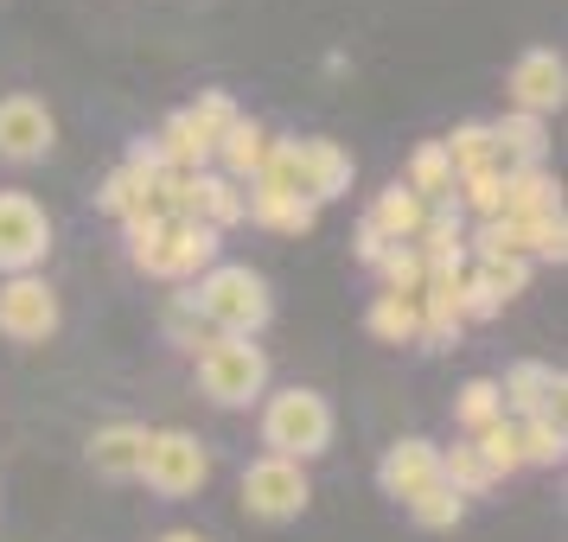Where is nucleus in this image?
Wrapping results in <instances>:
<instances>
[{
  "label": "nucleus",
  "instance_id": "f257e3e1",
  "mask_svg": "<svg viewBox=\"0 0 568 542\" xmlns=\"http://www.w3.org/2000/svg\"><path fill=\"white\" fill-rule=\"evenodd\" d=\"M122 236H129V262L154 282H199L217 262V231H205L199 217L134 211V217H122Z\"/></svg>",
  "mask_w": 568,
  "mask_h": 542
},
{
  "label": "nucleus",
  "instance_id": "f03ea898",
  "mask_svg": "<svg viewBox=\"0 0 568 542\" xmlns=\"http://www.w3.org/2000/svg\"><path fill=\"white\" fill-rule=\"evenodd\" d=\"M185 313L205 319L211 333L256 338L268 326V313H275V294H268V282L250 262H211L205 275L192 282V294H185Z\"/></svg>",
  "mask_w": 568,
  "mask_h": 542
},
{
  "label": "nucleus",
  "instance_id": "7ed1b4c3",
  "mask_svg": "<svg viewBox=\"0 0 568 542\" xmlns=\"http://www.w3.org/2000/svg\"><path fill=\"white\" fill-rule=\"evenodd\" d=\"M262 185H275V192H294V198H307V205H333L352 192V154L326 141V134H294V141H268V160H262Z\"/></svg>",
  "mask_w": 568,
  "mask_h": 542
},
{
  "label": "nucleus",
  "instance_id": "20e7f679",
  "mask_svg": "<svg viewBox=\"0 0 568 542\" xmlns=\"http://www.w3.org/2000/svg\"><path fill=\"white\" fill-rule=\"evenodd\" d=\"M333 434H338V415L320 389L294 384V389H275V396L262 402V447H268L275 460L307 466L333 447Z\"/></svg>",
  "mask_w": 568,
  "mask_h": 542
},
{
  "label": "nucleus",
  "instance_id": "39448f33",
  "mask_svg": "<svg viewBox=\"0 0 568 542\" xmlns=\"http://www.w3.org/2000/svg\"><path fill=\"white\" fill-rule=\"evenodd\" d=\"M199 389L217 409H250L268 389V351L256 338H236V333L199 338Z\"/></svg>",
  "mask_w": 568,
  "mask_h": 542
},
{
  "label": "nucleus",
  "instance_id": "423d86ee",
  "mask_svg": "<svg viewBox=\"0 0 568 542\" xmlns=\"http://www.w3.org/2000/svg\"><path fill=\"white\" fill-rule=\"evenodd\" d=\"M141 479L154 498H192V491L211 479V447L185 428H154L148 434V460H141Z\"/></svg>",
  "mask_w": 568,
  "mask_h": 542
},
{
  "label": "nucleus",
  "instance_id": "0eeeda50",
  "mask_svg": "<svg viewBox=\"0 0 568 542\" xmlns=\"http://www.w3.org/2000/svg\"><path fill=\"white\" fill-rule=\"evenodd\" d=\"M243 511L256 517V523H294V517L307 511V466H294V460H275V453H262V460L243 466Z\"/></svg>",
  "mask_w": 568,
  "mask_h": 542
},
{
  "label": "nucleus",
  "instance_id": "6e6552de",
  "mask_svg": "<svg viewBox=\"0 0 568 542\" xmlns=\"http://www.w3.org/2000/svg\"><path fill=\"white\" fill-rule=\"evenodd\" d=\"M52 256V217L32 192H0V275H39Z\"/></svg>",
  "mask_w": 568,
  "mask_h": 542
},
{
  "label": "nucleus",
  "instance_id": "1a4fd4ad",
  "mask_svg": "<svg viewBox=\"0 0 568 542\" xmlns=\"http://www.w3.org/2000/svg\"><path fill=\"white\" fill-rule=\"evenodd\" d=\"M58 287L45 275H7L0 282V338L7 345H45L58 333Z\"/></svg>",
  "mask_w": 568,
  "mask_h": 542
},
{
  "label": "nucleus",
  "instance_id": "9d476101",
  "mask_svg": "<svg viewBox=\"0 0 568 542\" xmlns=\"http://www.w3.org/2000/svg\"><path fill=\"white\" fill-rule=\"evenodd\" d=\"M505 90H511L517 115H537V122H549V115L568 103V64H562V52H556V45H530V52H517Z\"/></svg>",
  "mask_w": 568,
  "mask_h": 542
},
{
  "label": "nucleus",
  "instance_id": "9b49d317",
  "mask_svg": "<svg viewBox=\"0 0 568 542\" xmlns=\"http://www.w3.org/2000/svg\"><path fill=\"white\" fill-rule=\"evenodd\" d=\"M58 147V122L52 109L27 96V90H13V96H0V160L7 166H32V160H45Z\"/></svg>",
  "mask_w": 568,
  "mask_h": 542
},
{
  "label": "nucleus",
  "instance_id": "f8f14e48",
  "mask_svg": "<svg viewBox=\"0 0 568 542\" xmlns=\"http://www.w3.org/2000/svg\"><path fill=\"white\" fill-rule=\"evenodd\" d=\"M562 370L556 364H537V358H517L498 384V402L511 421H562Z\"/></svg>",
  "mask_w": 568,
  "mask_h": 542
},
{
  "label": "nucleus",
  "instance_id": "ddd939ff",
  "mask_svg": "<svg viewBox=\"0 0 568 542\" xmlns=\"http://www.w3.org/2000/svg\"><path fill=\"white\" fill-rule=\"evenodd\" d=\"M377 485H384V498H396V504H409L415 491L440 485V447L422 434H403L396 447H384V460H377Z\"/></svg>",
  "mask_w": 568,
  "mask_h": 542
},
{
  "label": "nucleus",
  "instance_id": "4468645a",
  "mask_svg": "<svg viewBox=\"0 0 568 542\" xmlns=\"http://www.w3.org/2000/svg\"><path fill=\"white\" fill-rule=\"evenodd\" d=\"M148 434L154 428H141V421H109L90 434V472L97 479H141V460H148Z\"/></svg>",
  "mask_w": 568,
  "mask_h": 542
},
{
  "label": "nucleus",
  "instance_id": "2eb2a0df",
  "mask_svg": "<svg viewBox=\"0 0 568 542\" xmlns=\"http://www.w3.org/2000/svg\"><path fill=\"white\" fill-rule=\"evenodd\" d=\"M491 129V166L498 173H524V166H542V154H549V129H542L537 115H498V122H486Z\"/></svg>",
  "mask_w": 568,
  "mask_h": 542
},
{
  "label": "nucleus",
  "instance_id": "dca6fc26",
  "mask_svg": "<svg viewBox=\"0 0 568 542\" xmlns=\"http://www.w3.org/2000/svg\"><path fill=\"white\" fill-rule=\"evenodd\" d=\"M409 249L428 262V268H466V211L454 205V198L428 205V224L415 231Z\"/></svg>",
  "mask_w": 568,
  "mask_h": 542
},
{
  "label": "nucleus",
  "instance_id": "f3484780",
  "mask_svg": "<svg viewBox=\"0 0 568 542\" xmlns=\"http://www.w3.org/2000/svg\"><path fill=\"white\" fill-rule=\"evenodd\" d=\"M243 217L250 224H262V231H282V236H301L320 224V205H307V198H294V192H275V185L250 180V192H243Z\"/></svg>",
  "mask_w": 568,
  "mask_h": 542
},
{
  "label": "nucleus",
  "instance_id": "a211bd4d",
  "mask_svg": "<svg viewBox=\"0 0 568 542\" xmlns=\"http://www.w3.org/2000/svg\"><path fill=\"white\" fill-rule=\"evenodd\" d=\"M262 160H268V129H262L256 115H236L231 129L217 134V154H211V166H217L224 180L250 185L262 173Z\"/></svg>",
  "mask_w": 568,
  "mask_h": 542
},
{
  "label": "nucleus",
  "instance_id": "6ab92c4d",
  "mask_svg": "<svg viewBox=\"0 0 568 542\" xmlns=\"http://www.w3.org/2000/svg\"><path fill=\"white\" fill-rule=\"evenodd\" d=\"M160 160H166V173H211V154H217V141H211L199 122H192V109H173L166 122H160Z\"/></svg>",
  "mask_w": 568,
  "mask_h": 542
},
{
  "label": "nucleus",
  "instance_id": "aec40b11",
  "mask_svg": "<svg viewBox=\"0 0 568 542\" xmlns=\"http://www.w3.org/2000/svg\"><path fill=\"white\" fill-rule=\"evenodd\" d=\"M549 211H562V185L549 180V166H524V173H505L498 185V217H549Z\"/></svg>",
  "mask_w": 568,
  "mask_h": 542
},
{
  "label": "nucleus",
  "instance_id": "412c9836",
  "mask_svg": "<svg viewBox=\"0 0 568 542\" xmlns=\"http://www.w3.org/2000/svg\"><path fill=\"white\" fill-rule=\"evenodd\" d=\"M371 224H377L389 243H415V231L428 224V205H422V198H415L403 180H396V185H384V192H377V205H371Z\"/></svg>",
  "mask_w": 568,
  "mask_h": 542
},
{
  "label": "nucleus",
  "instance_id": "4be33fe9",
  "mask_svg": "<svg viewBox=\"0 0 568 542\" xmlns=\"http://www.w3.org/2000/svg\"><path fill=\"white\" fill-rule=\"evenodd\" d=\"M154 180L160 173H141V166H115L103 185H97V205L109 211V217H134V211H154Z\"/></svg>",
  "mask_w": 568,
  "mask_h": 542
},
{
  "label": "nucleus",
  "instance_id": "5701e85b",
  "mask_svg": "<svg viewBox=\"0 0 568 542\" xmlns=\"http://www.w3.org/2000/svg\"><path fill=\"white\" fill-rule=\"evenodd\" d=\"M440 485L460 491V498H486L498 479H491V466L479 460V447H473V440H460V447H440Z\"/></svg>",
  "mask_w": 568,
  "mask_h": 542
},
{
  "label": "nucleus",
  "instance_id": "b1692460",
  "mask_svg": "<svg viewBox=\"0 0 568 542\" xmlns=\"http://www.w3.org/2000/svg\"><path fill=\"white\" fill-rule=\"evenodd\" d=\"M422 198V205H440V198H454V166L440 154V141H422L409 154V180H403Z\"/></svg>",
  "mask_w": 568,
  "mask_h": 542
},
{
  "label": "nucleus",
  "instance_id": "393cba45",
  "mask_svg": "<svg viewBox=\"0 0 568 542\" xmlns=\"http://www.w3.org/2000/svg\"><path fill=\"white\" fill-rule=\"evenodd\" d=\"M199 224L217 236L231 224H243V185L224 180V173H199Z\"/></svg>",
  "mask_w": 568,
  "mask_h": 542
},
{
  "label": "nucleus",
  "instance_id": "a878e982",
  "mask_svg": "<svg viewBox=\"0 0 568 542\" xmlns=\"http://www.w3.org/2000/svg\"><path fill=\"white\" fill-rule=\"evenodd\" d=\"M364 326H371V338H384V345H415L422 307H415L409 294H377L371 313H364Z\"/></svg>",
  "mask_w": 568,
  "mask_h": 542
},
{
  "label": "nucleus",
  "instance_id": "bb28decb",
  "mask_svg": "<svg viewBox=\"0 0 568 542\" xmlns=\"http://www.w3.org/2000/svg\"><path fill=\"white\" fill-rule=\"evenodd\" d=\"M454 421L466 428V440L479 434V428H491V421H505L498 377H473V384H460V396H454Z\"/></svg>",
  "mask_w": 568,
  "mask_h": 542
},
{
  "label": "nucleus",
  "instance_id": "cd10ccee",
  "mask_svg": "<svg viewBox=\"0 0 568 542\" xmlns=\"http://www.w3.org/2000/svg\"><path fill=\"white\" fill-rule=\"evenodd\" d=\"M440 154H447V166H454V180L486 173V166H491V129H486V122H460V129L440 141Z\"/></svg>",
  "mask_w": 568,
  "mask_h": 542
},
{
  "label": "nucleus",
  "instance_id": "c85d7f7f",
  "mask_svg": "<svg viewBox=\"0 0 568 542\" xmlns=\"http://www.w3.org/2000/svg\"><path fill=\"white\" fill-rule=\"evenodd\" d=\"M466 275H473V282H479V287H486V294H491V300H498V307H511L517 294H530V262H524V256L473 262Z\"/></svg>",
  "mask_w": 568,
  "mask_h": 542
},
{
  "label": "nucleus",
  "instance_id": "c756f323",
  "mask_svg": "<svg viewBox=\"0 0 568 542\" xmlns=\"http://www.w3.org/2000/svg\"><path fill=\"white\" fill-rule=\"evenodd\" d=\"M517 428V466H562L568 434L562 421H511Z\"/></svg>",
  "mask_w": 568,
  "mask_h": 542
},
{
  "label": "nucleus",
  "instance_id": "7c9ffc66",
  "mask_svg": "<svg viewBox=\"0 0 568 542\" xmlns=\"http://www.w3.org/2000/svg\"><path fill=\"white\" fill-rule=\"evenodd\" d=\"M568 256V217H524V262H562Z\"/></svg>",
  "mask_w": 568,
  "mask_h": 542
},
{
  "label": "nucleus",
  "instance_id": "2f4dec72",
  "mask_svg": "<svg viewBox=\"0 0 568 542\" xmlns=\"http://www.w3.org/2000/svg\"><path fill=\"white\" fill-rule=\"evenodd\" d=\"M377 275H384V294H422V282H428V262L415 256L409 243H389L384 262H377Z\"/></svg>",
  "mask_w": 568,
  "mask_h": 542
},
{
  "label": "nucleus",
  "instance_id": "473e14b6",
  "mask_svg": "<svg viewBox=\"0 0 568 542\" xmlns=\"http://www.w3.org/2000/svg\"><path fill=\"white\" fill-rule=\"evenodd\" d=\"M409 517L422 523V530H454L466 517V498L460 491H447V485H428V491H415L409 498Z\"/></svg>",
  "mask_w": 568,
  "mask_h": 542
},
{
  "label": "nucleus",
  "instance_id": "72a5a7b5",
  "mask_svg": "<svg viewBox=\"0 0 568 542\" xmlns=\"http://www.w3.org/2000/svg\"><path fill=\"white\" fill-rule=\"evenodd\" d=\"M498 185H505V173H498V166H486V173H466V180H454V205L473 211V217L486 224V217H498Z\"/></svg>",
  "mask_w": 568,
  "mask_h": 542
},
{
  "label": "nucleus",
  "instance_id": "f704fd0d",
  "mask_svg": "<svg viewBox=\"0 0 568 542\" xmlns=\"http://www.w3.org/2000/svg\"><path fill=\"white\" fill-rule=\"evenodd\" d=\"M473 447H479V460L491 466V479H511V472H517V428H511V421H491V428H479V434H473Z\"/></svg>",
  "mask_w": 568,
  "mask_h": 542
},
{
  "label": "nucleus",
  "instance_id": "c9c22d12",
  "mask_svg": "<svg viewBox=\"0 0 568 542\" xmlns=\"http://www.w3.org/2000/svg\"><path fill=\"white\" fill-rule=\"evenodd\" d=\"M236 115H243V109H236V96H231V90H205V96L192 103V122H199V129H205L211 141H217V134L231 129Z\"/></svg>",
  "mask_w": 568,
  "mask_h": 542
},
{
  "label": "nucleus",
  "instance_id": "e433bc0d",
  "mask_svg": "<svg viewBox=\"0 0 568 542\" xmlns=\"http://www.w3.org/2000/svg\"><path fill=\"white\" fill-rule=\"evenodd\" d=\"M352 249H358V262H364V268H377V262H384V249H389V236L377 231L371 217H364V224H358V236H352Z\"/></svg>",
  "mask_w": 568,
  "mask_h": 542
},
{
  "label": "nucleus",
  "instance_id": "4c0bfd02",
  "mask_svg": "<svg viewBox=\"0 0 568 542\" xmlns=\"http://www.w3.org/2000/svg\"><path fill=\"white\" fill-rule=\"evenodd\" d=\"M129 166H141V173H166V160H160V141L154 134H141L129 147Z\"/></svg>",
  "mask_w": 568,
  "mask_h": 542
},
{
  "label": "nucleus",
  "instance_id": "58836bf2",
  "mask_svg": "<svg viewBox=\"0 0 568 542\" xmlns=\"http://www.w3.org/2000/svg\"><path fill=\"white\" fill-rule=\"evenodd\" d=\"M160 542H205V536H199V530H166Z\"/></svg>",
  "mask_w": 568,
  "mask_h": 542
}]
</instances>
